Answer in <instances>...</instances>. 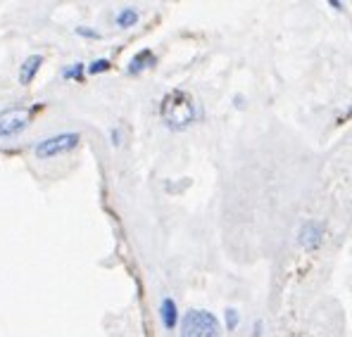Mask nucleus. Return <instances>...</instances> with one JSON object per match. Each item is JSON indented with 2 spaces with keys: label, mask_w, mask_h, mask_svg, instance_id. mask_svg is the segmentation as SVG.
<instances>
[{
  "label": "nucleus",
  "mask_w": 352,
  "mask_h": 337,
  "mask_svg": "<svg viewBox=\"0 0 352 337\" xmlns=\"http://www.w3.org/2000/svg\"><path fill=\"white\" fill-rule=\"evenodd\" d=\"M160 114H162V119L167 121L169 128H186L195 121V117H198L193 97L184 91L167 93L162 100V107H160Z\"/></svg>",
  "instance_id": "nucleus-1"
},
{
  "label": "nucleus",
  "mask_w": 352,
  "mask_h": 337,
  "mask_svg": "<svg viewBox=\"0 0 352 337\" xmlns=\"http://www.w3.org/2000/svg\"><path fill=\"white\" fill-rule=\"evenodd\" d=\"M181 337H219V321L205 309H190L181 321Z\"/></svg>",
  "instance_id": "nucleus-2"
},
{
  "label": "nucleus",
  "mask_w": 352,
  "mask_h": 337,
  "mask_svg": "<svg viewBox=\"0 0 352 337\" xmlns=\"http://www.w3.org/2000/svg\"><path fill=\"white\" fill-rule=\"evenodd\" d=\"M79 133H60V136L53 138H45L36 145V157L38 159H50V157H58V154L72 152V150L79 145Z\"/></svg>",
  "instance_id": "nucleus-3"
},
{
  "label": "nucleus",
  "mask_w": 352,
  "mask_h": 337,
  "mask_svg": "<svg viewBox=\"0 0 352 337\" xmlns=\"http://www.w3.org/2000/svg\"><path fill=\"white\" fill-rule=\"evenodd\" d=\"M31 110L27 107H8L0 112V138H14L29 126Z\"/></svg>",
  "instance_id": "nucleus-4"
},
{
  "label": "nucleus",
  "mask_w": 352,
  "mask_h": 337,
  "mask_svg": "<svg viewBox=\"0 0 352 337\" xmlns=\"http://www.w3.org/2000/svg\"><path fill=\"white\" fill-rule=\"evenodd\" d=\"M322 235H324V226L319 224V221H307V224L300 228L298 240L305 250H314V247L322 242Z\"/></svg>",
  "instance_id": "nucleus-5"
},
{
  "label": "nucleus",
  "mask_w": 352,
  "mask_h": 337,
  "mask_svg": "<svg viewBox=\"0 0 352 337\" xmlns=\"http://www.w3.org/2000/svg\"><path fill=\"white\" fill-rule=\"evenodd\" d=\"M41 65H43V60H41L38 55H31L24 60V65L19 67V84H31L34 81V76H36V71L41 69Z\"/></svg>",
  "instance_id": "nucleus-6"
},
{
  "label": "nucleus",
  "mask_w": 352,
  "mask_h": 337,
  "mask_svg": "<svg viewBox=\"0 0 352 337\" xmlns=\"http://www.w3.org/2000/svg\"><path fill=\"white\" fill-rule=\"evenodd\" d=\"M153 65H155V55L150 53V50H141V53L129 62V71H131V74H141L143 69H148V67H153Z\"/></svg>",
  "instance_id": "nucleus-7"
},
{
  "label": "nucleus",
  "mask_w": 352,
  "mask_h": 337,
  "mask_svg": "<svg viewBox=\"0 0 352 337\" xmlns=\"http://www.w3.org/2000/svg\"><path fill=\"white\" fill-rule=\"evenodd\" d=\"M160 316H162V323L167 330H172L176 325V321H179V316H176V304L174 299H162V307H160Z\"/></svg>",
  "instance_id": "nucleus-8"
},
{
  "label": "nucleus",
  "mask_w": 352,
  "mask_h": 337,
  "mask_svg": "<svg viewBox=\"0 0 352 337\" xmlns=\"http://www.w3.org/2000/svg\"><path fill=\"white\" fill-rule=\"evenodd\" d=\"M117 27H122V29H129V27H133V24L138 22V12L133 8H124L122 12L117 14Z\"/></svg>",
  "instance_id": "nucleus-9"
},
{
  "label": "nucleus",
  "mask_w": 352,
  "mask_h": 337,
  "mask_svg": "<svg viewBox=\"0 0 352 337\" xmlns=\"http://www.w3.org/2000/svg\"><path fill=\"white\" fill-rule=\"evenodd\" d=\"M81 67L84 65H69V69L62 71V76H65V79H81V74H84Z\"/></svg>",
  "instance_id": "nucleus-10"
},
{
  "label": "nucleus",
  "mask_w": 352,
  "mask_h": 337,
  "mask_svg": "<svg viewBox=\"0 0 352 337\" xmlns=\"http://www.w3.org/2000/svg\"><path fill=\"white\" fill-rule=\"evenodd\" d=\"M110 69V62L107 60H98V62H93L91 67H88V71H91V74H102V71H107Z\"/></svg>",
  "instance_id": "nucleus-11"
},
{
  "label": "nucleus",
  "mask_w": 352,
  "mask_h": 337,
  "mask_svg": "<svg viewBox=\"0 0 352 337\" xmlns=\"http://www.w3.org/2000/svg\"><path fill=\"white\" fill-rule=\"evenodd\" d=\"M238 311L236 309H226V328L229 330H236V325H238Z\"/></svg>",
  "instance_id": "nucleus-12"
},
{
  "label": "nucleus",
  "mask_w": 352,
  "mask_h": 337,
  "mask_svg": "<svg viewBox=\"0 0 352 337\" xmlns=\"http://www.w3.org/2000/svg\"><path fill=\"white\" fill-rule=\"evenodd\" d=\"M76 34H79V36H86V38H98L96 31H91L88 27H79V29H76Z\"/></svg>",
  "instance_id": "nucleus-13"
},
{
  "label": "nucleus",
  "mask_w": 352,
  "mask_h": 337,
  "mask_svg": "<svg viewBox=\"0 0 352 337\" xmlns=\"http://www.w3.org/2000/svg\"><path fill=\"white\" fill-rule=\"evenodd\" d=\"M255 337H260L262 335V323H255V333H252Z\"/></svg>",
  "instance_id": "nucleus-14"
},
{
  "label": "nucleus",
  "mask_w": 352,
  "mask_h": 337,
  "mask_svg": "<svg viewBox=\"0 0 352 337\" xmlns=\"http://www.w3.org/2000/svg\"><path fill=\"white\" fill-rule=\"evenodd\" d=\"M348 117H352V107H350V110H348Z\"/></svg>",
  "instance_id": "nucleus-15"
}]
</instances>
